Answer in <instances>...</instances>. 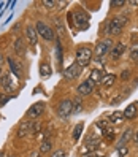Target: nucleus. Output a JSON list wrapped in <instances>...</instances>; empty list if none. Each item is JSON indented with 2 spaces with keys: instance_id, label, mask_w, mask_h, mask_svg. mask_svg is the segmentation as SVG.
Listing matches in <instances>:
<instances>
[{
  "instance_id": "obj_20",
  "label": "nucleus",
  "mask_w": 138,
  "mask_h": 157,
  "mask_svg": "<svg viewBox=\"0 0 138 157\" xmlns=\"http://www.w3.org/2000/svg\"><path fill=\"white\" fill-rule=\"evenodd\" d=\"M14 49H16V52L19 54V56H22V54H24V41H22V38H17V40H16Z\"/></svg>"
},
{
  "instance_id": "obj_37",
  "label": "nucleus",
  "mask_w": 138,
  "mask_h": 157,
  "mask_svg": "<svg viewBox=\"0 0 138 157\" xmlns=\"http://www.w3.org/2000/svg\"><path fill=\"white\" fill-rule=\"evenodd\" d=\"M0 157H3V154H2V152H0Z\"/></svg>"
},
{
  "instance_id": "obj_36",
  "label": "nucleus",
  "mask_w": 138,
  "mask_h": 157,
  "mask_svg": "<svg viewBox=\"0 0 138 157\" xmlns=\"http://www.w3.org/2000/svg\"><path fill=\"white\" fill-rule=\"evenodd\" d=\"M2 78H3V73H2V68H0V81H2Z\"/></svg>"
},
{
  "instance_id": "obj_6",
  "label": "nucleus",
  "mask_w": 138,
  "mask_h": 157,
  "mask_svg": "<svg viewBox=\"0 0 138 157\" xmlns=\"http://www.w3.org/2000/svg\"><path fill=\"white\" fill-rule=\"evenodd\" d=\"M75 22L81 30H84L89 27V16L84 11H76L75 13Z\"/></svg>"
},
{
  "instance_id": "obj_21",
  "label": "nucleus",
  "mask_w": 138,
  "mask_h": 157,
  "mask_svg": "<svg viewBox=\"0 0 138 157\" xmlns=\"http://www.w3.org/2000/svg\"><path fill=\"white\" fill-rule=\"evenodd\" d=\"M82 127H84V125H82V122H79L76 127H75V130H73V140H75V141H78L79 140V136H81V132H82Z\"/></svg>"
},
{
  "instance_id": "obj_4",
  "label": "nucleus",
  "mask_w": 138,
  "mask_h": 157,
  "mask_svg": "<svg viewBox=\"0 0 138 157\" xmlns=\"http://www.w3.org/2000/svg\"><path fill=\"white\" fill-rule=\"evenodd\" d=\"M57 111H59V116L60 117H68L71 113H73V101L71 100H63L59 103V108H57Z\"/></svg>"
},
{
  "instance_id": "obj_10",
  "label": "nucleus",
  "mask_w": 138,
  "mask_h": 157,
  "mask_svg": "<svg viewBox=\"0 0 138 157\" xmlns=\"http://www.w3.org/2000/svg\"><path fill=\"white\" fill-rule=\"evenodd\" d=\"M43 109H44V103H35L30 106V109L27 111V116L29 117H36V116H40L43 113Z\"/></svg>"
},
{
  "instance_id": "obj_32",
  "label": "nucleus",
  "mask_w": 138,
  "mask_h": 157,
  "mask_svg": "<svg viewBox=\"0 0 138 157\" xmlns=\"http://www.w3.org/2000/svg\"><path fill=\"white\" fill-rule=\"evenodd\" d=\"M40 154H41V152H35V151H33V152L30 154V157H40Z\"/></svg>"
},
{
  "instance_id": "obj_30",
  "label": "nucleus",
  "mask_w": 138,
  "mask_h": 157,
  "mask_svg": "<svg viewBox=\"0 0 138 157\" xmlns=\"http://www.w3.org/2000/svg\"><path fill=\"white\" fill-rule=\"evenodd\" d=\"M95 125H97V127H100V128H105V127H106V122H105V121H97V122H95Z\"/></svg>"
},
{
  "instance_id": "obj_33",
  "label": "nucleus",
  "mask_w": 138,
  "mask_h": 157,
  "mask_svg": "<svg viewBox=\"0 0 138 157\" xmlns=\"http://www.w3.org/2000/svg\"><path fill=\"white\" fill-rule=\"evenodd\" d=\"M133 141H135V143H136V144H138V132H136V133H135V135H133Z\"/></svg>"
},
{
  "instance_id": "obj_26",
  "label": "nucleus",
  "mask_w": 138,
  "mask_h": 157,
  "mask_svg": "<svg viewBox=\"0 0 138 157\" xmlns=\"http://www.w3.org/2000/svg\"><path fill=\"white\" fill-rule=\"evenodd\" d=\"M125 5V0H113V2H111V6H124Z\"/></svg>"
},
{
  "instance_id": "obj_15",
  "label": "nucleus",
  "mask_w": 138,
  "mask_h": 157,
  "mask_svg": "<svg viewBox=\"0 0 138 157\" xmlns=\"http://www.w3.org/2000/svg\"><path fill=\"white\" fill-rule=\"evenodd\" d=\"M0 84L3 86V89H5L6 92H11V90H13V81H11V78L8 76V75H3L2 81H0Z\"/></svg>"
},
{
  "instance_id": "obj_14",
  "label": "nucleus",
  "mask_w": 138,
  "mask_h": 157,
  "mask_svg": "<svg viewBox=\"0 0 138 157\" xmlns=\"http://www.w3.org/2000/svg\"><path fill=\"white\" fill-rule=\"evenodd\" d=\"M135 116H136V103H130V105L125 108L124 117H125V119H133Z\"/></svg>"
},
{
  "instance_id": "obj_1",
  "label": "nucleus",
  "mask_w": 138,
  "mask_h": 157,
  "mask_svg": "<svg viewBox=\"0 0 138 157\" xmlns=\"http://www.w3.org/2000/svg\"><path fill=\"white\" fill-rule=\"evenodd\" d=\"M127 24V17H124V16H116V17H113L111 21H108V24H106V27H105V33H108V35H117V33H121V30H122V27Z\"/></svg>"
},
{
  "instance_id": "obj_12",
  "label": "nucleus",
  "mask_w": 138,
  "mask_h": 157,
  "mask_svg": "<svg viewBox=\"0 0 138 157\" xmlns=\"http://www.w3.org/2000/svg\"><path fill=\"white\" fill-rule=\"evenodd\" d=\"M27 133H32V122L30 121H25L19 125V132H17V136H24Z\"/></svg>"
},
{
  "instance_id": "obj_18",
  "label": "nucleus",
  "mask_w": 138,
  "mask_h": 157,
  "mask_svg": "<svg viewBox=\"0 0 138 157\" xmlns=\"http://www.w3.org/2000/svg\"><path fill=\"white\" fill-rule=\"evenodd\" d=\"M40 75L41 76H49L51 75V67H49V63H41L40 65Z\"/></svg>"
},
{
  "instance_id": "obj_23",
  "label": "nucleus",
  "mask_w": 138,
  "mask_h": 157,
  "mask_svg": "<svg viewBox=\"0 0 138 157\" xmlns=\"http://www.w3.org/2000/svg\"><path fill=\"white\" fill-rule=\"evenodd\" d=\"M130 135H132V130H130V128H128V130H125L124 135H122V138H121V141H119V146H117V147L124 146V143H127L128 140H130Z\"/></svg>"
},
{
  "instance_id": "obj_35",
  "label": "nucleus",
  "mask_w": 138,
  "mask_h": 157,
  "mask_svg": "<svg viewBox=\"0 0 138 157\" xmlns=\"http://www.w3.org/2000/svg\"><path fill=\"white\" fill-rule=\"evenodd\" d=\"M127 76H128V71H124V73H122V78H124V79H125V78H127Z\"/></svg>"
},
{
  "instance_id": "obj_38",
  "label": "nucleus",
  "mask_w": 138,
  "mask_h": 157,
  "mask_svg": "<svg viewBox=\"0 0 138 157\" xmlns=\"http://www.w3.org/2000/svg\"><path fill=\"white\" fill-rule=\"evenodd\" d=\"M0 60H2V54H0Z\"/></svg>"
},
{
  "instance_id": "obj_17",
  "label": "nucleus",
  "mask_w": 138,
  "mask_h": 157,
  "mask_svg": "<svg viewBox=\"0 0 138 157\" xmlns=\"http://www.w3.org/2000/svg\"><path fill=\"white\" fill-rule=\"evenodd\" d=\"M114 81H116V76H114V75H105L103 79H102V84H103L105 87H109V86L114 84Z\"/></svg>"
},
{
  "instance_id": "obj_28",
  "label": "nucleus",
  "mask_w": 138,
  "mask_h": 157,
  "mask_svg": "<svg viewBox=\"0 0 138 157\" xmlns=\"http://www.w3.org/2000/svg\"><path fill=\"white\" fill-rule=\"evenodd\" d=\"M105 136H106V140H113V138H114V132H111V130H108V128H106V130H105Z\"/></svg>"
},
{
  "instance_id": "obj_24",
  "label": "nucleus",
  "mask_w": 138,
  "mask_h": 157,
  "mask_svg": "<svg viewBox=\"0 0 138 157\" xmlns=\"http://www.w3.org/2000/svg\"><path fill=\"white\" fill-rule=\"evenodd\" d=\"M130 56L133 60H138V43L132 46V51H130Z\"/></svg>"
},
{
  "instance_id": "obj_31",
  "label": "nucleus",
  "mask_w": 138,
  "mask_h": 157,
  "mask_svg": "<svg viewBox=\"0 0 138 157\" xmlns=\"http://www.w3.org/2000/svg\"><path fill=\"white\" fill-rule=\"evenodd\" d=\"M63 155H65V152H63V151H57V152L52 154V157H63Z\"/></svg>"
},
{
  "instance_id": "obj_13",
  "label": "nucleus",
  "mask_w": 138,
  "mask_h": 157,
  "mask_svg": "<svg viewBox=\"0 0 138 157\" xmlns=\"http://www.w3.org/2000/svg\"><path fill=\"white\" fill-rule=\"evenodd\" d=\"M103 76H105V75H103V71H102V70H98V68H94V70L90 71V78H89V79H90V81H92V82H94V84H95V82H102Z\"/></svg>"
},
{
  "instance_id": "obj_27",
  "label": "nucleus",
  "mask_w": 138,
  "mask_h": 157,
  "mask_svg": "<svg viewBox=\"0 0 138 157\" xmlns=\"http://www.w3.org/2000/svg\"><path fill=\"white\" fill-rule=\"evenodd\" d=\"M46 8H52L54 5H56V2H52V0H43V2H41Z\"/></svg>"
},
{
  "instance_id": "obj_7",
  "label": "nucleus",
  "mask_w": 138,
  "mask_h": 157,
  "mask_svg": "<svg viewBox=\"0 0 138 157\" xmlns=\"http://www.w3.org/2000/svg\"><path fill=\"white\" fill-rule=\"evenodd\" d=\"M92 89H94V82H92L90 79H86L78 86V94L79 95H89L92 92Z\"/></svg>"
},
{
  "instance_id": "obj_9",
  "label": "nucleus",
  "mask_w": 138,
  "mask_h": 157,
  "mask_svg": "<svg viewBox=\"0 0 138 157\" xmlns=\"http://www.w3.org/2000/svg\"><path fill=\"white\" fill-rule=\"evenodd\" d=\"M109 41H102V43H98L97 46H95V56H97V59H100V57H103L105 54L108 52V48H109Z\"/></svg>"
},
{
  "instance_id": "obj_19",
  "label": "nucleus",
  "mask_w": 138,
  "mask_h": 157,
  "mask_svg": "<svg viewBox=\"0 0 138 157\" xmlns=\"http://www.w3.org/2000/svg\"><path fill=\"white\" fill-rule=\"evenodd\" d=\"M124 119V113L121 111H114L111 116H109V122H121Z\"/></svg>"
},
{
  "instance_id": "obj_16",
  "label": "nucleus",
  "mask_w": 138,
  "mask_h": 157,
  "mask_svg": "<svg viewBox=\"0 0 138 157\" xmlns=\"http://www.w3.org/2000/svg\"><path fill=\"white\" fill-rule=\"evenodd\" d=\"M8 65H10L11 71L14 73V75H16L17 78H21V65H19V63H16V62L10 57V59H8Z\"/></svg>"
},
{
  "instance_id": "obj_2",
  "label": "nucleus",
  "mask_w": 138,
  "mask_h": 157,
  "mask_svg": "<svg viewBox=\"0 0 138 157\" xmlns=\"http://www.w3.org/2000/svg\"><path fill=\"white\" fill-rule=\"evenodd\" d=\"M92 60V51L87 48V46H81V48L76 51V63L82 68L87 67Z\"/></svg>"
},
{
  "instance_id": "obj_34",
  "label": "nucleus",
  "mask_w": 138,
  "mask_h": 157,
  "mask_svg": "<svg viewBox=\"0 0 138 157\" xmlns=\"http://www.w3.org/2000/svg\"><path fill=\"white\" fill-rule=\"evenodd\" d=\"M130 5H138V0H130Z\"/></svg>"
},
{
  "instance_id": "obj_11",
  "label": "nucleus",
  "mask_w": 138,
  "mask_h": 157,
  "mask_svg": "<svg viewBox=\"0 0 138 157\" xmlns=\"http://www.w3.org/2000/svg\"><path fill=\"white\" fill-rule=\"evenodd\" d=\"M125 51V44H122V43H116L114 46H113V49H111V57L113 59H117V57H121L122 56V52Z\"/></svg>"
},
{
  "instance_id": "obj_8",
  "label": "nucleus",
  "mask_w": 138,
  "mask_h": 157,
  "mask_svg": "<svg viewBox=\"0 0 138 157\" xmlns=\"http://www.w3.org/2000/svg\"><path fill=\"white\" fill-rule=\"evenodd\" d=\"M36 29L35 27H32V25H29L25 29V36H27V41H29V44H32V46H36Z\"/></svg>"
},
{
  "instance_id": "obj_5",
  "label": "nucleus",
  "mask_w": 138,
  "mask_h": 157,
  "mask_svg": "<svg viewBox=\"0 0 138 157\" xmlns=\"http://www.w3.org/2000/svg\"><path fill=\"white\" fill-rule=\"evenodd\" d=\"M79 75H81V67L78 65V63H71L68 68L63 70V78L65 79H75Z\"/></svg>"
},
{
  "instance_id": "obj_3",
  "label": "nucleus",
  "mask_w": 138,
  "mask_h": 157,
  "mask_svg": "<svg viewBox=\"0 0 138 157\" xmlns=\"http://www.w3.org/2000/svg\"><path fill=\"white\" fill-rule=\"evenodd\" d=\"M36 33L41 35L43 38H44V40H48V41L54 40V30L51 29L49 25H46L44 22H41V21L36 22Z\"/></svg>"
},
{
  "instance_id": "obj_22",
  "label": "nucleus",
  "mask_w": 138,
  "mask_h": 157,
  "mask_svg": "<svg viewBox=\"0 0 138 157\" xmlns=\"http://www.w3.org/2000/svg\"><path fill=\"white\" fill-rule=\"evenodd\" d=\"M51 151V141L49 140H43L41 146H40V152L41 154H46V152H49Z\"/></svg>"
},
{
  "instance_id": "obj_25",
  "label": "nucleus",
  "mask_w": 138,
  "mask_h": 157,
  "mask_svg": "<svg viewBox=\"0 0 138 157\" xmlns=\"http://www.w3.org/2000/svg\"><path fill=\"white\" fill-rule=\"evenodd\" d=\"M81 111H82V105L79 101H76V103L73 105V113H81Z\"/></svg>"
},
{
  "instance_id": "obj_29",
  "label": "nucleus",
  "mask_w": 138,
  "mask_h": 157,
  "mask_svg": "<svg viewBox=\"0 0 138 157\" xmlns=\"http://www.w3.org/2000/svg\"><path fill=\"white\" fill-rule=\"evenodd\" d=\"M117 149H119V154H121V157L127 154V147H124V146H121V147H117Z\"/></svg>"
}]
</instances>
